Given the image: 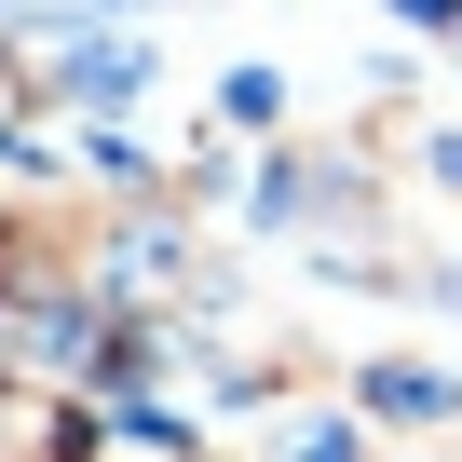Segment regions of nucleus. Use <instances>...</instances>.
<instances>
[{"label": "nucleus", "mask_w": 462, "mask_h": 462, "mask_svg": "<svg viewBox=\"0 0 462 462\" xmlns=\"http://www.w3.org/2000/svg\"><path fill=\"white\" fill-rule=\"evenodd\" d=\"M354 394H367V421H421V435H435V421H462V381H448V367H408V354H394V367H367Z\"/></svg>", "instance_id": "obj_2"}, {"label": "nucleus", "mask_w": 462, "mask_h": 462, "mask_svg": "<svg viewBox=\"0 0 462 462\" xmlns=\"http://www.w3.org/2000/svg\"><path fill=\"white\" fill-rule=\"evenodd\" d=\"M28 82H42V109H136V96H150V42H136V28L42 14V42H28Z\"/></svg>", "instance_id": "obj_1"}, {"label": "nucleus", "mask_w": 462, "mask_h": 462, "mask_svg": "<svg viewBox=\"0 0 462 462\" xmlns=\"http://www.w3.org/2000/svg\"><path fill=\"white\" fill-rule=\"evenodd\" d=\"M217 109H231V123H286V82H273V69H231Z\"/></svg>", "instance_id": "obj_3"}, {"label": "nucleus", "mask_w": 462, "mask_h": 462, "mask_svg": "<svg viewBox=\"0 0 462 462\" xmlns=\"http://www.w3.org/2000/svg\"><path fill=\"white\" fill-rule=\"evenodd\" d=\"M286 462H367V435H354V421H300V435H286Z\"/></svg>", "instance_id": "obj_4"}, {"label": "nucleus", "mask_w": 462, "mask_h": 462, "mask_svg": "<svg viewBox=\"0 0 462 462\" xmlns=\"http://www.w3.org/2000/svg\"><path fill=\"white\" fill-rule=\"evenodd\" d=\"M28 109H42V82H28V55H14V42H0V136H14Z\"/></svg>", "instance_id": "obj_5"}]
</instances>
